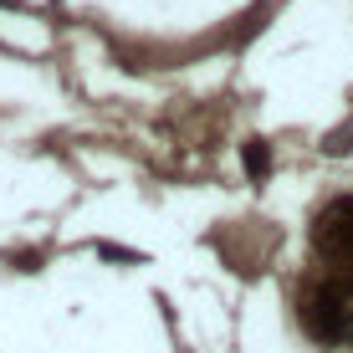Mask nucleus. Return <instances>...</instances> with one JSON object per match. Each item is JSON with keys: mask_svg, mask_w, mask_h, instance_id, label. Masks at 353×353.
Returning <instances> with one entry per match:
<instances>
[{"mask_svg": "<svg viewBox=\"0 0 353 353\" xmlns=\"http://www.w3.org/2000/svg\"><path fill=\"white\" fill-rule=\"evenodd\" d=\"M302 323L323 343H353V276L348 282H323L302 302Z\"/></svg>", "mask_w": 353, "mask_h": 353, "instance_id": "obj_1", "label": "nucleus"}, {"mask_svg": "<svg viewBox=\"0 0 353 353\" xmlns=\"http://www.w3.org/2000/svg\"><path fill=\"white\" fill-rule=\"evenodd\" d=\"M318 246L327 256H353V200H338L318 221Z\"/></svg>", "mask_w": 353, "mask_h": 353, "instance_id": "obj_2", "label": "nucleus"}]
</instances>
